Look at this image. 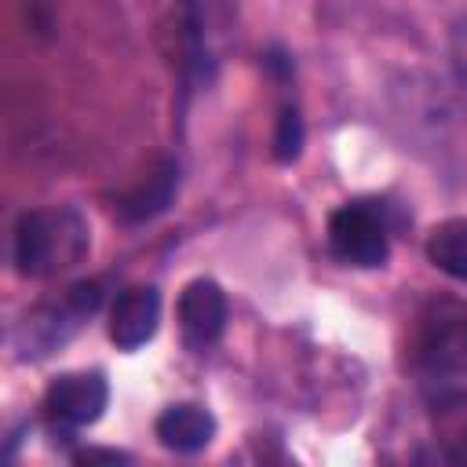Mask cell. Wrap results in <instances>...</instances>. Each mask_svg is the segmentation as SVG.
I'll use <instances>...</instances> for the list:
<instances>
[{"label":"cell","instance_id":"cell-1","mask_svg":"<svg viewBox=\"0 0 467 467\" xmlns=\"http://www.w3.org/2000/svg\"><path fill=\"white\" fill-rule=\"evenodd\" d=\"M91 230L69 204L22 212L11 234V259L22 277H55L84 259Z\"/></svg>","mask_w":467,"mask_h":467},{"label":"cell","instance_id":"cell-2","mask_svg":"<svg viewBox=\"0 0 467 467\" xmlns=\"http://www.w3.org/2000/svg\"><path fill=\"white\" fill-rule=\"evenodd\" d=\"M102 303V288L99 281H77L69 285L62 296L33 306L18 328H15V347L18 358H44L51 350H58Z\"/></svg>","mask_w":467,"mask_h":467},{"label":"cell","instance_id":"cell-3","mask_svg":"<svg viewBox=\"0 0 467 467\" xmlns=\"http://www.w3.org/2000/svg\"><path fill=\"white\" fill-rule=\"evenodd\" d=\"M328 248L347 266H383L390 255V219L383 201H347L328 215Z\"/></svg>","mask_w":467,"mask_h":467},{"label":"cell","instance_id":"cell-4","mask_svg":"<svg viewBox=\"0 0 467 467\" xmlns=\"http://www.w3.org/2000/svg\"><path fill=\"white\" fill-rule=\"evenodd\" d=\"M106 401H109V383L102 372L95 368L62 372L44 390V420L55 438H73L106 412Z\"/></svg>","mask_w":467,"mask_h":467},{"label":"cell","instance_id":"cell-5","mask_svg":"<svg viewBox=\"0 0 467 467\" xmlns=\"http://www.w3.org/2000/svg\"><path fill=\"white\" fill-rule=\"evenodd\" d=\"M182 343L193 354L212 350L226 332V296L212 277H193L179 296Z\"/></svg>","mask_w":467,"mask_h":467},{"label":"cell","instance_id":"cell-6","mask_svg":"<svg viewBox=\"0 0 467 467\" xmlns=\"http://www.w3.org/2000/svg\"><path fill=\"white\" fill-rule=\"evenodd\" d=\"M161 325V292L153 285H131L117 296L109 310V339L120 350H139L153 339Z\"/></svg>","mask_w":467,"mask_h":467},{"label":"cell","instance_id":"cell-7","mask_svg":"<svg viewBox=\"0 0 467 467\" xmlns=\"http://www.w3.org/2000/svg\"><path fill=\"white\" fill-rule=\"evenodd\" d=\"M153 434L171 452H201L215 438V416L197 401H175L153 420Z\"/></svg>","mask_w":467,"mask_h":467},{"label":"cell","instance_id":"cell-8","mask_svg":"<svg viewBox=\"0 0 467 467\" xmlns=\"http://www.w3.org/2000/svg\"><path fill=\"white\" fill-rule=\"evenodd\" d=\"M175 190H179V164L164 157V161H157V164L150 168L146 179H139L128 193L117 197L113 212H117L120 223H146V219L161 215V212L171 204Z\"/></svg>","mask_w":467,"mask_h":467},{"label":"cell","instance_id":"cell-9","mask_svg":"<svg viewBox=\"0 0 467 467\" xmlns=\"http://www.w3.org/2000/svg\"><path fill=\"white\" fill-rule=\"evenodd\" d=\"M427 259L441 274H449L456 281H467V215L445 219V223H438L431 230V237H427Z\"/></svg>","mask_w":467,"mask_h":467},{"label":"cell","instance_id":"cell-10","mask_svg":"<svg viewBox=\"0 0 467 467\" xmlns=\"http://www.w3.org/2000/svg\"><path fill=\"white\" fill-rule=\"evenodd\" d=\"M303 146V120L296 106H285L277 117V131H274V157L277 161H296Z\"/></svg>","mask_w":467,"mask_h":467},{"label":"cell","instance_id":"cell-11","mask_svg":"<svg viewBox=\"0 0 467 467\" xmlns=\"http://www.w3.org/2000/svg\"><path fill=\"white\" fill-rule=\"evenodd\" d=\"M449 66H452L460 88H467V15L449 33Z\"/></svg>","mask_w":467,"mask_h":467},{"label":"cell","instance_id":"cell-12","mask_svg":"<svg viewBox=\"0 0 467 467\" xmlns=\"http://www.w3.org/2000/svg\"><path fill=\"white\" fill-rule=\"evenodd\" d=\"M445 460H456V463H467V427L452 438V445L445 449Z\"/></svg>","mask_w":467,"mask_h":467},{"label":"cell","instance_id":"cell-13","mask_svg":"<svg viewBox=\"0 0 467 467\" xmlns=\"http://www.w3.org/2000/svg\"><path fill=\"white\" fill-rule=\"evenodd\" d=\"M77 460L80 463H91V460H109V463H117V460H128L124 452H113V449H88V452H77Z\"/></svg>","mask_w":467,"mask_h":467}]
</instances>
